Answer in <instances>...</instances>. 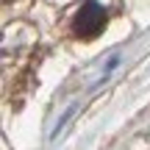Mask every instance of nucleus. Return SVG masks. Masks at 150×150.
<instances>
[{"mask_svg": "<svg viewBox=\"0 0 150 150\" xmlns=\"http://www.w3.org/2000/svg\"><path fill=\"white\" fill-rule=\"evenodd\" d=\"M106 28V8L97 6L95 0H89L86 6H81V11L72 20V31L78 33L81 39H92Z\"/></svg>", "mask_w": 150, "mask_h": 150, "instance_id": "obj_1", "label": "nucleus"}]
</instances>
